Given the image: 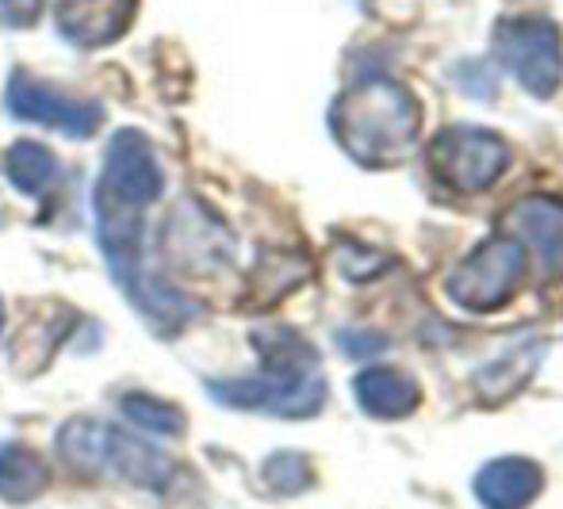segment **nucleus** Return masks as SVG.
Wrapping results in <instances>:
<instances>
[{"mask_svg":"<svg viewBox=\"0 0 563 509\" xmlns=\"http://www.w3.org/2000/svg\"><path fill=\"white\" fill-rule=\"evenodd\" d=\"M119 410H123V418L131 421L134 429H142V433H154V436H177L180 429H185V413L180 407H173V402L165 399H154V395H123L119 399Z\"/></svg>","mask_w":563,"mask_h":509,"instance_id":"17","label":"nucleus"},{"mask_svg":"<svg viewBox=\"0 0 563 509\" xmlns=\"http://www.w3.org/2000/svg\"><path fill=\"white\" fill-rule=\"evenodd\" d=\"M0 330H4V307H0Z\"/></svg>","mask_w":563,"mask_h":509,"instance_id":"22","label":"nucleus"},{"mask_svg":"<svg viewBox=\"0 0 563 509\" xmlns=\"http://www.w3.org/2000/svg\"><path fill=\"white\" fill-rule=\"evenodd\" d=\"M38 12H43V0H0V20L15 31L31 27L38 20Z\"/></svg>","mask_w":563,"mask_h":509,"instance_id":"21","label":"nucleus"},{"mask_svg":"<svg viewBox=\"0 0 563 509\" xmlns=\"http://www.w3.org/2000/svg\"><path fill=\"white\" fill-rule=\"evenodd\" d=\"M134 0H58V31L81 51L108 46L131 27Z\"/></svg>","mask_w":563,"mask_h":509,"instance_id":"10","label":"nucleus"},{"mask_svg":"<svg viewBox=\"0 0 563 509\" xmlns=\"http://www.w3.org/2000/svg\"><path fill=\"white\" fill-rule=\"evenodd\" d=\"M4 173L12 180L15 192L23 196H46L58 180V157L51 154L38 142H15L12 150L4 154Z\"/></svg>","mask_w":563,"mask_h":509,"instance_id":"16","label":"nucleus"},{"mask_svg":"<svg viewBox=\"0 0 563 509\" xmlns=\"http://www.w3.org/2000/svg\"><path fill=\"white\" fill-rule=\"evenodd\" d=\"M58 452L74 472L119 475L142 490H165L173 479V460L165 452L97 418L66 421L58 433Z\"/></svg>","mask_w":563,"mask_h":509,"instance_id":"3","label":"nucleus"},{"mask_svg":"<svg viewBox=\"0 0 563 509\" xmlns=\"http://www.w3.org/2000/svg\"><path fill=\"white\" fill-rule=\"evenodd\" d=\"M338 345L345 356H376L387 348V338H379V333H368V330H341L338 333Z\"/></svg>","mask_w":563,"mask_h":509,"instance_id":"20","label":"nucleus"},{"mask_svg":"<svg viewBox=\"0 0 563 509\" xmlns=\"http://www.w3.org/2000/svg\"><path fill=\"white\" fill-rule=\"evenodd\" d=\"M261 475H265L268 487L280 490V495H296V490H303L307 483H311V464H307V456H299V452H276V456H268Z\"/></svg>","mask_w":563,"mask_h":509,"instance_id":"18","label":"nucleus"},{"mask_svg":"<svg viewBox=\"0 0 563 509\" xmlns=\"http://www.w3.org/2000/svg\"><path fill=\"white\" fill-rule=\"evenodd\" d=\"M544 353H549V341H541V338L518 341L514 348L498 353L495 361L483 364V368L475 372V395H479L487 407H498V402H506L510 395H518L521 387L533 379V372L541 368Z\"/></svg>","mask_w":563,"mask_h":509,"instance_id":"12","label":"nucleus"},{"mask_svg":"<svg viewBox=\"0 0 563 509\" xmlns=\"http://www.w3.org/2000/svg\"><path fill=\"white\" fill-rule=\"evenodd\" d=\"M418 126H422L418 100L384 74L356 81L330 108V131L338 146L368 169L407 162L418 142Z\"/></svg>","mask_w":563,"mask_h":509,"instance_id":"2","label":"nucleus"},{"mask_svg":"<svg viewBox=\"0 0 563 509\" xmlns=\"http://www.w3.org/2000/svg\"><path fill=\"white\" fill-rule=\"evenodd\" d=\"M261 372L250 379L208 384L216 402L234 410L273 413V418H311L327 402V379L319 376V353L288 325H268L253 333Z\"/></svg>","mask_w":563,"mask_h":509,"instance_id":"1","label":"nucleus"},{"mask_svg":"<svg viewBox=\"0 0 563 509\" xmlns=\"http://www.w3.org/2000/svg\"><path fill=\"white\" fill-rule=\"evenodd\" d=\"M430 165L452 192H487L510 169V146L483 126H449L433 139Z\"/></svg>","mask_w":563,"mask_h":509,"instance_id":"6","label":"nucleus"},{"mask_svg":"<svg viewBox=\"0 0 563 509\" xmlns=\"http://www.w3.org/2000/svg\"><path fill=\"white\" fill-rule=\"evenodd\" d=\"M526 276V245L518 237H487L479 250H472L449 276L445 291L456 307L487 314L498 310L518 291Z\"/></svg>","mask_w":563,"mask_h":509,"instance_id":"5","label":"nucleus"},{"mask_svg":"<svg viewBox=\"0 0 563 509\" xmlns=\"http://www.w3.org/2000/svg\"><path fill=\"white\" fill-rule=\"evenodd\" d=\"M353 395H356V402H361V410H368L372 418H407V413H415L418 402H422L418 379L399 368H387V364L364 368L361 376L353 379Z\"/></svg>","mask_w":563,"mask_h":509,"instance_id":"14","label":"nucleus"},{"mask_svg":"<svg viewBox=\"0 0 563 509\" xmlns=\"http://www.w3.org/2000/svg\"><path fill=\"white\" fill-rule=\"evenodd\" d=\"M4 103L23 123L54 126V131L69 134V139H89V134H97L100 119H104V108H100L97 100L66 97V92L27 77L23 69H15V74L8 77Z\"/></svg>","mask_w":563,"mask_h":509,"instance_id":"7","label":"nucleus"},{"mask_svg":"<svg viewBox=\"0 0 563 509\" xmlns=\"http://www.w3.org/2000/svg\"><path fill=\"white\" fill-rule=\"evenodd\" d=\"M165 173L154 154V142L142 131H115L104 150V169H100L97 192L112 196L119 203L150 207L162 196Z\"/></svg>","mask_w":563,"mask_h":509,"instance_id":"8","label":"nucleus"},{"mask_svg":"<svg viewBox=\"0 0 563 509\" xmlns=\"http://www.w3.org/2000/svg\"><path fill=\"white\" fill-rule=\"evenodd\" d=\"M514 234L526 237L537 250L544 268H560L563 265V200L556 196H526L510 207Z\"/></svg>","mask_w":563,"mask_h":509,"instance_id":"13","label":"nucleus"},{"mask_svg":"<svg viewBox=\"0 0 563 509\" xmlns=\"http://www.w3.org/2000/svg\"><path fill=\"white\" fill-rule=\"evenodd\" d=\"M165 245H169L173 265L192 268V273L223 268L230 265V257H234V237H230V230L192 203H185L173 214V222L165 226Z\"/></svg>","mask_w":563,"mask_h":509,"instance_id":"9","label":"nucleus"},{"mask_svg":"<svg viewBox=\"0 0 563 509\" xmlns=\"http://www.w3.org/2000/svg\"><path fill=\"white\" fill-rule=\"evenodd\" d=\"M338 265H341V273H345L349 280H372V276L387 265V257H384V253H364V250L353 253L345 245V250L338 253Z\"/></svg>","mask_w":563,"mask_h":509,"instance_id":"19","label":"nucleus"},{"mask_svg":"<svg viewBox=\"0 0 563 509\" xmlns=\"http://www.w3.org/2000/svg\"><path fill=\"white\" fill-rule=\"evenodd\" d=\"M495 58L537 100H549L563 85V38L544 15H514L498 23Z\"/></svg>","mask_w":563,"mask_h":509,"instance_id":"4","label":"nucleus"},{"mask_svg":"<svg viewBox=\"0 0 563 509\" xmlns=\"http://www.w3.org/2000/svg\"><path fill=\"white\" fill-rule=\"evenodd\" d=\"M46 479H51V472H46L38 452H31L20 441L0 444V498L4 502H31L46 490Z\"/></svg>","mask_w":563,"mask_h":509,"instance_id":"15","label":"nucleus"},{"mask_svg":"<svg viewBox=\"0 0 563 509\" xmlns=\"http://www.w3.org/2000/svg\"><path fill=\"white\" fill-rule=\"evenodd\" d=\"M544 490V472L526 456L490 460L475 475V498L487 509H529Z\"/></svg>","mask_w":563,"mask_h":509,"instance_id":"11","label":"nucleus"}]
</instances>
